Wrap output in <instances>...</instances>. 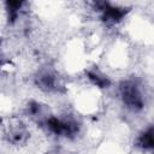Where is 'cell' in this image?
<instances>
[{
    "label": "cell",
    "instance_id": "6da1fadb",
    "mask_svg": "<svg viewBox=\"0 0 154 154\" xmlns=\"http://www.w3.org/2000/svg\"><path fill=\"white\" fill-rule=\"evenodd\" d=\"M120 94H122V97H123V101L124 103L137 111V109H141L143 107V99H142V94L137 87V84L132 81H128V82H124L122 83L120 85Z\"/></svg>",
    "mask_w": 154,
    "mask_h": 154
},
{
    "label": "cell",
    "instance_id": "7a4b0ae2",
    "mask_svg": "<svg viewBox=\"0 0 154 154\" xmlns=\"http://www.w3.org/2000/svg\"><path fill=\"white\" fill-rule=\"evenodd\" d=\"M46 124H47V128L57 134V135H61V136H73L77 134L78 131V125L77 123L72 122V120H63V119H59V118H55V117H51L46 120Z\"/></svg>",
    "mask_w": 154,
    "mask_h": 154
},
{
    "label": "cell",
    "instance_id": "3957f363",
    "mask_svg": "<svg viewBox=\"0 0 154 154\" xmlns=\"http://www.w3.org/2000/svg\"><path fill=\"white\" fill-rule=\"evenodd\" d=\"M97 5H99L100 10L103 11V19H105V20L118 22V20H120V19L125 16V13H126L125 8H123V7H117V6H112V5H109L108 2H100V4H97Z\"/></svg>",
    "mask_w": 154,
    "mask_h": 154
},
{
    "label": "cell",
    "instance_id": "277c9868",
    "mask_svg": "<svg viewBox=\"0 0 154 154\" xmlns=\"http://www.w3.org/2000/svg\"><path fill=\"white\" fill-rule=\"evenodd\" d=\"M137 146L143 148V149H152L154 146V141H153V128H149L148 130H146L137 140Z\"/></svg>",
    "mask_w": 154,
    "mask_h": 154
},
{
    "label": "cell",
    "instance_id": "5b68a950",
    "mask_svg": "<svg viewBox=\"0 0 154 154\" xmlns=\"http://www.w3.org/2000/svg\"><path fill=\"white\" fill-rule=\"evenodd\" d=\"M37 84L40 85V88L46 89V90H52L55 88V77L52 73L45 72L42 75L38 76L37 79Z\"/></svg>",
    "mask_w": 154,
    "mask_h": 154
},
{
    "label": "cell",
    "instance_id": "8992f818",
    "mask_svg": "<svg viewBox=\"0 0 154 154\" xmlns=\"http://www.w3.org/2000/svg\"><path fill=\"white\" fill-rule=\"evenodd\" d=\"M23 2L20 1H7V11H8V20L10 23H13L18 17V10L20 8Z\"/></svg>",
    "mask_w": 154,
    "mask_h": 154
},
{
    "label": "cell",
    "instance_id": "52a82bcc",
    "mask_svg": "<svg viewBox=\"0 0 154 154\" xmlns=\"http://www.w3.org/2000/svg\"><path fill=\"white\" fill-rule=\"evenodd\" d=\"M88 78H89L95 85H97V87H100V88H106V87L109 85L108 78H107V77H103V76H101V75H99V73H96V72L89 71V72H88Z\"/></svg>",
    "mask_w": 154,
    "mask_h": 154
}]
</instances>
